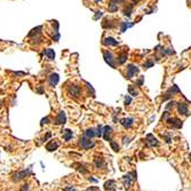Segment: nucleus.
<instances>
[{
  "mask_svg": "<svg viewBox=\"0 0 191 191\" xmlns=\"http://www.w3.org/2000/svg\"><path fill=\"white\" fill-rule=\"evenodd\" d=\"M57 147H59V143L57 142H50V143H48L47 144V150L48 151H54L55 149H57Z\"/></svg>",
  "mask_w": 191,
  "mask_h": 191,
  "instance_id": "5",
  "label": "nucleus"
},
{
  "mask_svg": "<svg viewBox=\"0 0 191 191\" xmlns=\"http://www.w3.org/2000/svg\"><path fill=\"white\" fill-rule=\"evenodd\" d=\"M104 57H105V61L110 64L111 66H115V65H113V62H112V55H111L110 53H106V52H105V53H104Z\"/></svg>",
  "mask_w": 191,
  "mask_h": 191,
  "instance_id": "8",
  "label": "nucleus"
},
{
  "mask_svg": "<svg viewBox=\"0 0 191 191\" xmlns=\"http://www.w3.org/2000/svg\"><path fill=\"white\" fill-rule=\"evenodd\" d=\"M111 130H112L111 127H105L104 128V138H105L106 141L109 140V135L111 134Z\"/></svg>",
  "mask_w": 191,
  "mask_h": 191,
  "instance_id": "10",
  "label": "nucleus"
},
{
  "mask_svg": "<svg viewBox=\"0 0 191 191\" xmlns=\"http://www.w3.org/2000/svg\"><path fill=\"white\" fill-rule=\"evenodd\" d=\"M71 137H72V132H71V130H65V132H64V140L69 141Z\"/></svg>",
  "mask_w": 191,
  "mask_h": 191,
  "instance_id": "12",
  "label": "nucleus"
},
{
  "mask_svg": "<svg viewBox=\"0 0 191 191\" xmlns=\"http://www.w3.org/2000/svg\"><path fill=\"white\" fill-rule=\"evenodd\" d=\"M57 81H59V76L55 73V74H52L50 77H49V84L52 85V86H55L56 84H57Z\"/></svg>",
  "mask_w": 191,
  "mask_h": 191,
  "instance_id": "3",
  "label": "nucleus"
},
{
  "mask_svg": "<svg viewBox=\"0 0 191 191\" xmlns=\"http://www.w3.org/2000/svg\"><path fill=\"white\" fill-rule=\"evenodd\" d=\"M96 165H97V167H101V166H104V162H103V161H102V160L100 159H97L96 160Z\"/></svg>",
  "mask_w": 191,
  "mask_h": 191,
  "instance_id": "17",
  "label": "nucleus"
},
{
  "mask_svg": "<svg viewBox=\"0 0 191 191\" xmlns=\"http://www.w3.org/2000/svg\"><path fill=\"white\" fill-rule=\"evenodd\" d=\"M108 41H104L105 44H108V45H117L118 42L117 41H113V39H111V38H109V39H106Z\"/></svg>",
  "mask_w": 191,
  "mask_h": 191,
  "instance_id": "15",
  "label": "nucleus"
},
{
  "mask_svg": "<svg viewBox=\"0 0 191 191\" xmlns=\"http://www.w3.org/2000/svg\"><path fill=\"white\" fill-rule=\"evenodd\" d=\"M179 112L182 115H187V112H188V108H187V105L184 104V103H180L179 104Z\"/></svg>",
  "mask_w": 191,
  "mask_h": 191,
  "instance_id": "4",
  "label": "nucleus"
},
{
  "mask_svg": "<svg viewBox=\"0 0 191 191\" xmlns=\"http://www.w3.org/2000/svg\"><path fill=\"white\" fill-rule=\"evenodd\" d=\"M48 121H49V119H48V118H46V119H42L41 124H42V125H44V124H48Z\"/></svg>",
  "mask_w": 191,
  "mask_h": 191,
  "instance_id": "18",
  "label": "nucleus"
},
{
  "mask_svg": "<svg viewBox=\"0 0 191 191\" xmlns=\"http://www.w3.org/2000/svg\"><path fill=\"white\" fill-rule=\"evenodd\" d=\"M132 123H133V119H124V120L121 121V124H123L124 126H126V127H129V126L132 125Z\"/></svg>",
  "mask_w": 191,
  "mask_h": 191,
  "instance_id": "14",
  "label": "nucleus"
},
{
  "mask_svg": "<svg viewBox=\"0 0 191 191\" xmlns=\"http://www.w3.org/2000/svg\"><path fill=\"white\" fill-rule=\"evenodd\" d=\"M80 147L84 148V149H91L92 147H94V142L91 141L89 137L84 136V137L80 140Z\"/></svg>",
  "mask_w": 191,
  "mask_h": 191,
  "instance_id": "1",
  "label": "nucleus"
},
{
  "mask_svg": "<svg viewBox=\"0 0 191 191\" xmlns=\"http://www.w3.org/2000/svg\"><path fill=\"white\" fill-rule=\"evenodd\" d=\"M64 123H65V115H64V112H60V115L56 119V124L61 125V124H64Z\"/></svg>",
  "mask_w": 191,
  "mask_h": 191,
  "instance_id": "6",
  "label": "nucleus"
},
{
  "mask_svg": "<svg viewBox=\"0 0 191 191\" xmlns=\"http://www.w3.org/2000/svg\"><path fill=\"white\" fill-rule=\"evenodd\" d=\"M94 135H96V133L93 130V129H88V130H86V133H85V136H87V137H93Z\"/></svg>",
  "mask_w": 191,
  "mask_h": 191,
  "instance_id": "13",
  "label": "nucleus"
},
{
  "mask_svg": "<svg viewBox=\"0 0 191 191\" xmlns=\"http://www.w3.org/2000/svg\"><path fill=\"white\" fill-rule=\"evenodd\" d=\"M111 147L113 148V150H115V151H118V149H119V147H118V144H117L116 142H113V141L111 142Z\"/></svg>",
  "mask_w": 191,
  "mask_h": 191,
  "instance_id": "16",
  "label": "nucleus"
},
{
  "mask_svg": "<svg viewBox=\"0 0 191 191\" xmlns=\"http://www.w3.org/2000/svg\"><path fill=\"white\" fill-rule=\"evenodd\" d=\"M136 72H137V69L135 66H132V65L128 66V78H132Z\"/></svg>",
  "mask_w": 191,
  "mask_h": 191,
  "instance_id": "7",
  "label": "nucleus"
},
{
  "mask_svg": "<svg viewBox=\"0 0 191 191\" xmlns=\"http://www.w3.org/2000/svg\"><path fill=\"white\" fill-rule=\"evenodd\" d=\"M45 54L48 56V59H49V60H53V59H54V56H55V54H54V52H53L52 49H47V50H45Z\"/></svg>",
  "mask_w": 191,
  "mask_h": 191,
  "instance_id": "11",
  "label": "nucleus"
},
{
  "mask_svg": "<svg viewBox=\"0 0 191 191\" xmlns=\"http://www.w3.org/2000/svg\"><path fill=\"white\" fill-rule=\"evenodd\" d=\"M27 174H28V172H27V171H24V172H22V173H18V174H16V175H15V179H14V180H17V181H18V180H22V179H24V177H25V175H27Z\"/></svg>",
  "mask_w": 191,
  "mask_h": 191,
  "instance_id": "9",
  "label": "nucleus"
},
{
  "mask_svg": "<svg viewBox=\"0 0 191 191\" xmlns=\"http://www.w3.org/2000/svg\"><path fill=\"white\" fill-rule=\"evenodd\" d=\"M70 94H72L73 96L80 95V88L78 86H72L70 87Z\"/></svg>",
  "mask_w": 191,
  "mask_h": 191,
  "instance_id": "2",
  "label": "nucleus"
},
{
  "mask_svg": "<svg viewBox=\"0 0 191 191\" xmlns=\"http://www.w3.org/2000/svg\"><path fill=\"white\" fill-rule=\"evenodd\" d=\"M190 158H191V155H190Z\"/></svg>",
  "mask_w": 191,
  "mask_h": 191,
  "instance_id": "20",
  "label": "nucleus"
},
{
  "mask_svg": "<svg viewBox=\"0 0 191 191\" xmlns=\"http://www.w3.org/2000/svg\"><path fill=\"white\" fill-rule=\"evenodd\" d=\"M96 1H100V0H96Z\"/></svg>",
  "mask_w": 191,
  "mask_h": 191,
  "instance_id": "19",
  "label": "nucleus"
}]
</instances>
